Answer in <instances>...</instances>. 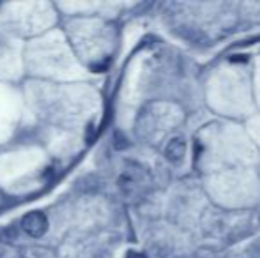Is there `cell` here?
<instances>
[{
	"label": "cell",
	"mask_w": 260,
	"mask_h": 258,
	"mask_svg": "<svg viewBox=\"0 0 260 258\" xmlns=\"http://www.w3.org/2000/svg\"><path fill=\"white\" fill-rule=\"evenodd\" d=\"M145 182H147L145 172L140 168V166H135V165H133V170H126L119 179V186L126 196L138 195L142 190H144Z\"/></svg>",
	"instance_id": "obj_1"
},
{
	"label": "cell",
	"mask_w": 260,
	"mask_h": 258,
	"mask_svg": "<svg viewBox=\"0 0 260 258\" xmlns=\"http://www.w3.org/2000/svg\"><path fill=\"white\" fill-rule=\"evenodd\" d=\"M21 230L30 237H41L48 230V219L39 210H32L21 217Z\"/></svg>",
	"instance_id": "obj_2"
},
{
	"label": "cell",
	"mask_w": 260,
	"mask_h": 258,
	"mask_svg": "<svg viewBox=\"0 0 260 258\" xmlns=\"http://www.w3.org/2000/svg\"><path fill=\"white\" fill-rule=\"evenodd\" d=\"M186 154V141L184 138H172L168 141L167 149H165V158L168 159L170 163H181L182 158Z\"/></svg>",
	"instance_id": "obj_3"
},
{
	"label": "cell",
	"mask_w": 260,
	"mask_h": 258,
	"mask_svg": "<svg viewBox=\"0 0 260 258\" xmlns=\"http://www.w3.org/2000/svg\"><path fill=\"white\" fill-rule=\"evenodd\" d=\"M126 258H147L144 253H138V251H127Z\"/></svg>",
	"instance_id": "obj_4"
},
{
	"label": "cell",
	"mask_w": 260,
	"mask_h": 258,
	"mask_svg": "<svg viewBox=\"0 0 260 258\" xmlns=\"http://www.w3.org/2000/svg\"><path fill=\"white\" fill-rule=\"evenodd\" d=\"M0 239H2V237H0Z\"/></svg>",
	"instance_id": "obj_5"
}]
</instances>
